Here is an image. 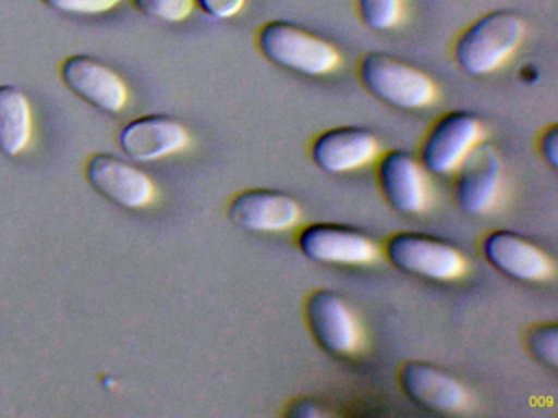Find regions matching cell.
Listing matches in <instances>:
<instances>
[{"label": "cell", "mask_w": 558, "mask_h": 418, "mask_svg": "<svg viewBox=\"0 0 558 418\" xmlns=\"http://www.w3.org/2000/svg\"><path fill=\"white\" fill-rule=\"evenodd\" d=\"M377 180L388 205L403 214H417L429 202V186L420 160L407 150L385 152L377 163Z\"/></svg>", "instance_id": "obj_12"}, {"label": "cell", "mask_w": 558, "mask_h": 418, "mask_svg": "<svg viewBox=\"0 0 558 418\" xmlns=\"http://www.w3.org/2000/svg\"><path fill=\"white\" fill-rule=\"evenodd\" d=\"M300 251L316 263L367 265L378 257L377 245L371 237L336 222H315L299 232Z\"/></svg>", "instance_id": "obj_8"}, {"label": "cell", "mask_w": 558, "mask_h": 418, "mask_svg": "<svg viewBox=\"0 0 558 418\" xmlns=\"http://www.w3.org/2000/svg\"><path fill=\"white\" fill-rule=\"evenodd\" d=\"M287 415L292 418H316L322 417L323 410L312 398H299L290 405Z\"/></svg>", "instance_id": "obj_24"}, {"label": "cell", "mask_w": 558, "mask_h": 418, "mask_svg": "<svg viewBox=\"0 0 558 418\" xmlns=\"http://www.w3.org/2000/svg\"><path fill=\"white\" fill-rule=\"evenodd\" d=\"M362 85L378 100L401 108L420 110L436 98L429 75L385 52H368L359 62Z\"/></svg>", "instance_id": "obj_3"}, {"label": "cell", "mask_w": 558, "mask_h": 418, "mask_svg": "<svg viewBox=\"0 0 558 418\" xmlns=\"http://www.w3.org/2000/svg\"><path fill=\"white\" fill-rule=\"evenodd\" d=\"M31 139V101L15 85H0V153L19 156Z\"/></svg>", "instance_id": "obj_17"}, {"label": "cell", "mask_w": 558, "mask_h": 418, "mask_svg": "<svg viewBox=\"0 0 558 418\" xmlns=\"http://www.w3.org/2000/svg\"><path fill=\"white\" fill-rule=\"evenodd\" d=\"M83 172L87 183L99 195L120 208H145L155 199L153 180L116 153H90L84 162Z\"/></svg>", "instance_id": "obj_6"}, {"label": "cell", "mask_w": 558, "mask_h": 418, "mask_svg": "<svg viewBox=\"0 0 558 418\" xmlns=\"http://www.w3.org/2000/svg\"><path fill=\"white\" fill-rule=\"evenodd\" d=\"M305 317L313 339L331 355H354L361 346L357 319L335 291H313L306 297Z\"/></svg>", "instance_id": "obj_7"}, {"label": "cell", "mask_w": 558, "mask_h": 418, "mask_svg": "<svg viewBox=\"0 0 558 418\" xmlns=\"http://www.w3.org/2000/svg\"><path fill=\"white\" fill-rule=\"evenodd\" d=\"M482 121L472 111L456 110L437 118L420 149V162L434 175H447L482 140Z\"/></svg>", "instance_id": "obj_5"}, {"label": "cell", "mask_w": 558, "mask_h": 418, "mask_svg": "<svg viewBox=\"0 0 558 418\" xmlns=\"http://www.w3.org/2000/svg\"><path fill=\"white\" fill-rule=\"evenodd\" d=\"M63 84L97 110L116 114L129 101V88L109 65L90 56L73 54L60 64Z\"/></svg>", "instance_id": "obj_9"}, {"label": "cell", "mask_w": 558, "mask_h": 418, "mask_svg": "<svg viewBox=\"0 0 558 418\" xmlns=\"http://www.w3.org/2000/svg\"><path fill=\"white\" fill-rule=\"evenodd\" d=\"M400 384L411 402L436 414H457L469 405V394L459 379L430 362H404Z\"/></svg>", "instance_id": "obj_14"}, {"label": "cell", "mask_w": 558, "mask_h": 418, "mask_svg": "<svg viewBox=\"0 0 558 418\" xmlns=\"http://www.w3.org/2000/svg\"><path fill=\"white\" fill-rule=\"evenodd\" d=\"M41 2L58 12L97 15V13L109 12L122 0H41Z\"/></svg>", "instance_id": "obj_21"}, {"label": "cell", "mask_w": 558, "mask_h": 418, "mask_svg": "<svg viewBox=\"0 0 558 418\" xmlns=\"http://www.w3.org/2000/svg\"><path fill=\"white\" fill-rule=\"evenodd\" d=\"M194 0H133L143 15L165 22H182L194 10Z\"/></svg>", "instance_id": "obj_20"}, {"label": "cell", "mask_w": 558, "mask_h": 418, "mask_svg": "<svg viewBox=\"0 0 558 418\" xmlns=\"http://www.w3.org/2000/svg\"><path fill=\"white\" fill-rule=\"evenodd\" d=\"M227 216L238 228L253 232H282L300 221V205L289 193L250 188L228 202Z\"/></svg>", "instance_id": "obj_11"}, {"label": "cell", "mask_w": 558, "mask_h": 418, "mask_svg": "<svg viewBox=\"0 0 558 418\" xmlns=\"http://www.w3.org/2000/svg\"><path fill=\"white\" fill-rule=\"evenodd\" d=\"M388 260L404 273L434 281L462 276L465 258L450 242L423 232H397L385 245Z\"/></svg>", "instance_id": "obj_4"}, {"label": "cell", "mask_w": 558, "mask_h": 418, "mask_svg": "<svg viewBox=\"0 0 558 418\" xmlns=\"http://www.w3.org/2000/svg\"><path fill=\"white\" fill-rule=\"evenodd\" d=\"M362 22L372 29H390L398 25L403 0H355Z\"/></svg>", "instance_id": "obj_19"}, {"label": "cell", "mask_w": 558, "mask_h": 418, "mask_svg": "<svg viewBox=\"0 0 558 418\" xmlns=\"http://www.w3.org/2000/svg\"><path fill=\"white\" fill-rule=\"evenodd\" d=\"M486 260L502 274L519 281H545L554 274V263L537 245L512 231L489 232L482 242Z\"/></svg>", "instance_id": "obj_15"}, {"label": "cell", "mask_w": 558, "mask_h": 418, "mask_svg": "<svg viewBox=\"0 0 558 418\" xmlns=\"http://www.w3.org/2000/svg\"><path fill=\"white\" fill-rule=\"evenodd\" d=\"M456 199L466 214L482 216L495 208L501 192L502 165L488 144H476L459 165Z\"/></svg>", "instance_id": "obj_10"}, {"label": "cell", "mask_w": 558, "mask_h": 418, "mask_svg": "<svg viewBox=\"0 0 558 418\" xmlns=\"http://www.w3.org/2000/svg\"><path fill=\"white\" fill-rule=\"evenodd\" d=\"M312 160L328 173H348L367 165L378 153V140L359 126H339L323 131L310 147Z\"/></svg>", "instance_id": "obj_16"}, {"label": "cell", "mask_w": 558, "mask_h": 418, "mask_svg": "<svg viewBox=\"0 0 558 418\" xmlns=\"http://www.w3.org/2000/svg\"><path fill=\"white\" fill-rule=\"evenodd\" d=\"M257 46L274 64L312 77L329 74L339 64L338 49L331 42L286 20L264 23Z\"/></svg>", "instance_id": "obj_2"}, {"label": "cell", "mask_w": 558, "mask_h": 418, "mask_svg": "<svg viewBox=\"0 0 558 418\" xmlns=\"http://www.w3.org/2000/svg\"><path fill=\"white\" fill-rule=\"evenodd\" d=\"M189 133L166 114H145L130 121L119 133V146L129 159L155 162L189 146Z\"/></svg>", "instance_id": "obj_13"}, {"label": "cell", "mask_w": 558, "mask_h": 418, "mask_svg": "<svg viewBox=\"0 0 558 418\" xmlns=\"http://www.w3.org/2000/svg\"><path fill=\"white\" fill-rule=\"evenodd\" d=\"M538 149H541L542 157L545 162L550 167H557L558 163V126L551 124L547 130L542 133L541 140H538Z\"/></svg>", "instance_id": "obj_23"}, {"label": "cell", "mask_w": 558, "mask_h": 418, "mask_svg": "<svg viewBox=\"0 0 558 418\" xmlns=\"http://www.w3.org/2000/svg\"><path fill=\"white\" fill-rule=\"evenodd\" d=\"M525 346L529 353L542 365L557 368L558 329L555 322L537 323L525 333Z\"/></svg>", "instance_id": "obj_18"}, {"label": "cell", "mask_w": 558, "mask_h": 418, "mask_svg": "<svg viewBox=\"0 0 558 418\" xmlns=\"http://www.w3.org/2000/svg\"><path fill=\"white\" fill-rule=\"evenodd\" d=\"M525 25L511 10H493L470 23L453 46L462 71L485 75L501 67L524 38Z\"/></svg>", "instance_id": "obj_1"}, {"label": "cell", "mask_w": 558, "mask_h": 418, "mask_svg": "<svg viewBox=\"0 0 558 418\" xmlns=\"http://www.w3.org/2000/svg\"><path fill=\"white\" fill-rule=\"evenodd\" d=\"M205 15L211 19H231L241 12L246 0H194Z\"/></svg>", "instance_id": "obj_22"}]
</instances>
